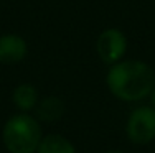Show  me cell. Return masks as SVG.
Segmentation results:
<instances>
[{
	"instance_id": "1",
	"label": "cell",
	"mask_w": 155,
	"mask_h": 153,
	"mask_svg": "<svg viewBox=\"0 0 155 153\" xmlns=\"http://www.w3.org/2000/svg\"><path fill=\"white\" fill-rule=\"evenodd\" d=\"M106 81L112 96L125 102H135L150 96L155 87V72L139 59L117 61L110 66Z\"/></svg>"
},
{
	"instance_id": "2",
	"label": "cell",
	"mask_w": 155,
	"mask_h": 153,
	"mask_svg": "<svg viewBox=\"0 0 155 153\" xmlns=\"http://www.w3.org/2000/svg\"><path fill=\"white\" fill-rule=\"evenodd\" d=\"M2 137L10 153H35L41 142V127L35 117L23 112L7 120Z\"/></svg>"
},
{
	"instance_id": "3",
	"label": "cell",
	"mask_w": 155,
	"mask_h": 153,
	"mask_svg": "<svg viewBox=\"0 0 155 153\" xmlns=\"http://www.w3.org/2000/svg\"><path fill=\"white\" fill-rule=\"evenodd\" d=\"M127 138L135 145H147L155 138V107L142 105L132 110L127 120Z\"/></svg>"
},
{
	"instance_id": "4",
	"label": "cell",
	"mask_w": 155,
	"mask_h": 153,
	"mask_svg": "<svg viewBox=\"0 0 155 153\" xmlns=\"http://www.w3.org/2000/svg\"><path fill=\"white\" fill-rule=\"evenodd\" d=\"M96 48H97V54L102 63L112 66L124 58L125 49H127V38L120 30L109 28L99 35Z\"/></svg>"
},
{
	"instance_id": "5",
	"label": "cell",
	"mask_w": 155,
	"mask_h": 153,
	"mask_svg": "<svg viewBox=\"0 0 155 153\" xmlns=\"http://www.w3.org/2000/svg\"><path fill=\"white\" fill-rule=\"evenodd\" d=\"M27 41L21 36L7 33L0 36V63L15 64L27 56Z\"/></svg>"
},
{
	"instance_id": "6",
	"label": "cell",
	"mask_w": 155,
	"mask_h": 153,
	"mask_svg": "<svg viewBox=\"0 0 155 153\" xmlns=\"http://www.w3.org/2000/svg\"><path fill=\"white\" fill-rule=\"evenodd\" d=\"M36 117L43 122H56L64 114V102L56 96L45 97L36 104Z\"/></svg>"
},
{
	"instance_id": "7",
	"label": "cell",
	"mask_w": 155,
	"mask_h": 153,
	"mask_svg": "<svg viewBox=\"0 0 155 153\" xmlns=\"http://www.w3.org/2000/svg\"><path fill=\"white\" fill-rule=\"evenodd\" d=\"M12 99L21 112H28L38 104V91L33 84H20L15 87Z\"/></svg>"
},
{
	"instance_id": "8",
	"label": "cell",
	"mask_w": 155,
	"mask_h": 153,
	"mask_svg": "<svg viewBox=\"0 0 155 153\" xmlns=\"http://www.w3.org/2000/svg\"><path fill=\"white\" fill-rule=\"evenodd\" d=\"M36 153H76L73 143L61 135H48L41 138Z\"/></svg>"
},
{
	"instance_id": "9",
	"label": "cell",
	"mask_w": 155,
	"mask_h": 153,
	"mask_svg": "<svg viewBox=\"0 0 155 153\" xmlns=\"http://www.w3.org/2000/svg\"><path fill=\"white\" fill-rule=\"evenodd\" d=\"M150 100H152V105L155 107V87H153L152 92H150Z\"/></svg>"
},
{
	"instance_id": "10",
	"label": "cell",
	"mask_w": 155,
	"mask_h": 153,
	"mask_svg": "<svg viewBox=\"0 0 155 153\" xmlns=\"http://www.w3.org/2000/svg\"><path fill=\"white\" fill-rule=\"evenodd\" d=\"M106 153H122V151H117V150H110V151H106Z\"/></svg>"
}]
</instances>
